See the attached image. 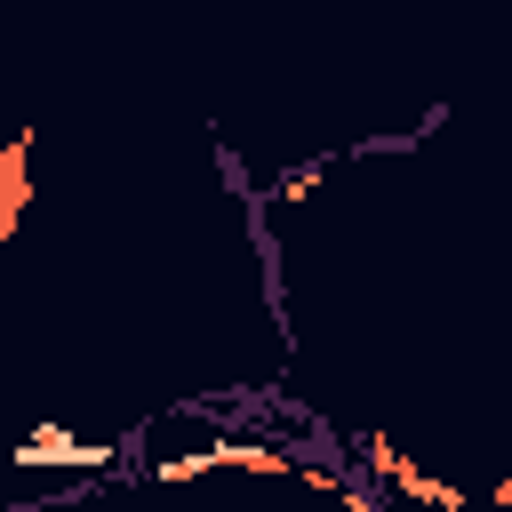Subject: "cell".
Masks as SVG:
<instances>
[{
	"label": "cell",
	"instance_id": "6da1fadb",
	"mask_svg": "<svg viewBox=\"0 0 512 512\" xmlns=\"http://www.w3.org/2000/svg\"><path fill=\"white\" fill-rule=\"evenodd\" d=\"M360 472H368V480H376L384 496H400V504H416V512H464V504H472V496H464L456 480H440V472H424V464H416L408 448H392L384 432H368V440H360Z\"/></svg>",
	"mask_w": 512,
	"mask_h": 512
},
{
	"label": "cell",
	"instance_id": "7a4b0ae2",
	"mask_svg": "<svg viewBox=\"0 0 512 512\" xmlns=\"http://www.w3.org/2000/svg\"><path fill=\"white\" fill-rule=\"evenodd\" d=\"M200 472H296V448H272V440H216V448H184L168 464H152V480H200Z\"/></svg>",
	"mask_w": 512,
	"mask_h": 512
},
{
	"label": "cell",
	"instance_id": "3957f363",
	"mask_svg": "<svg viewBox=\"0 0 512 512\" xmlns=\"http://www.w3.org/2000/svg\"><path fill=\"white\" fill-rule=\"evenodd\" d=\"M32 152H40V136L32 128H16V136H0V216H32V200H40V184H32Z\"/></svg>",
	"mask_w": 512,
	"mask_h": 512
},
{
	"label": "cell",
	"instance_id": "277c9868",
	"mask_svg": "<svg viewBox=\"0 0 512 512\" xmlns=\"http://www.w3.org/2000/svg\"><path fill=\"white\" fill-rule=\"evenodd\" d=\"M104 448H80V432L72 424H56V416H40L32 432H24V448H16V464H96Z\"/></svg>",
	"mask_w": 512,
	"mask_h": 512
},
{
	"label": "cell",
	"instance_id": "5b68a950",
	"mask_svg": "<svg viewBox=\"0 0 512 512\" xmlns=\"http://www.w3.org/2000/svg\"><path fill=\"white\" fill-rule=\"evenodd\" d=\"M320 168H328V160H296V168H280L264 200H272V208H296V200H312V184H320Z\"/></svg>",
	"mask_w": 512,
	"mask_h": 512
},
{
	"label": "cell",
	"instance_id": "8992f818",
	"mask_svg": "<svg viewBox=\"0 0 512 512\" xmlns=\"http://www.w3.org/2000/svg\"><path fill=\"white\" fill-rule=\"evenodd\" d=\"M296 480H304L312 496H344V480H352V472H336V464H304V456H296Z\"/></svg>",
	"mask_w": 512,
	"mask_h": 512
},
{
	"label": "cell",
	"instance_id": "52a82bcc",
	"mask_svg": "<svg viewBox=\"0 0 512 512\" xmlns=\"http://www.w3.org/2000/svg\"><path fill=\"white\" fill-rule=\"evenodd\" d=\"M480 512H512V480H496V488L480 496Z\"/></svg>",
	"mask_w": 512,
	"mask_h": 512
},
{
	"label": "cell",
	"instance_id": "ba28073f",
	"mask_svg": "<svg viewBox=\"0 0 512 512\" xmlns=\"http://www.w3.org/2000/svg\"><path fill=\"white\" fill-rule=\"evenodd\" d=\"M16 232H24V224H16V216H0V264H8V248H16Z\"/></svg>",
	"mask_w": 512,
	"mask_h": 512
}]
</instances>
